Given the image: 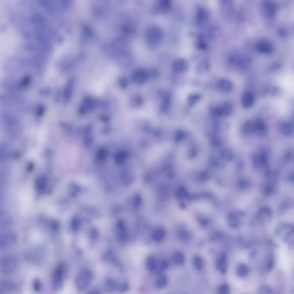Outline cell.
<instances>
[{
  "instance_id": "cell-10",
  "label": "cell",
  "mask_w": 294,
  "mask_h": 294,
  "mask_svg": "<svg viewBox=\"0 0 294 294\" xmlns=\"http://www.w3.org/2000/svg\"><path fill=\"white\" fill-rule=\"evenodd\" d=\"M117 238L121 242L125 241L127 237L126 229L123 221H120L118 224L116 229Z\"/></svg>"
},
{
  "instance_id": "cell-4",
  "label": "cell",
  "mask_w": 294,
  "mask_h": 294,
  "mask_svg": "<svg viewBox=\"0 0 294 294\" xmlns=\"http://www.w3.org/2000/svg\"><path fill=\"white\" fill-rule=\"evenodd\" d=\"M162 32L160 29L156 26L150 27L147 31V41L150 45L155 46L160 41L162 37Z\"/></svg>"
},
{
  "instance_id": "cell-7",
  "label": "cell",
  "mask_w": 294,
  "mask_h": 294,
  "mask_svg": "<svg viewBox=\"0 0 294 294\" xmlns=\"http://www.w3.org/2000/svg\"><path fill=\"white\" fill-rule=\"evenodd\" d=\"M17 288V285L12 281L4 280L0 282V291L1 293L14 291Z\"/></svg>"
},
{
  "instance_id": "cell-25",
  "label": "cell",
  "mask_w": 294,
  "mask_h": 294,
  "mask_svg": "<svg viewBox=\"0 0 294 294\" xmlns=\"http://www.w3.org/2000/svg\"><path fill=\"white\" fill-rule=\"evenodd\" d=\"M243 129L245 133H251L255 131L254 124L250 121H248L244 125Z\"/></svg>"
},
{
  "instance_id": "cell-44",
  "label": "cell",
  "mask_w": 294,
  "mask_h": 294,
  "mask_svg": "<svg viewBox=\"0 0 294 294\" xmlns=\"http://www.w3.org/2000/svg\"><path fill=\"white\" fill-rule=\"evenodd\" d=\"M90 237L92 239H96L98 236L97 231L95 230H92L90 233Z\"/></svg>"
},
{
  "instance_id": "cell-41",
  "label": "cell",
  "mask_w": 294,
  "mask_h": 294,
  "mask_svg": "<svg viewBox=\"0 0 294 294\" xmlns=\"http://www.w3.org/2000/svg\"><path fill=\"white\" fill-rule=\"evenodd\" d=\"M274 264V260L272 257L270 258L267 263V268L268 270H270L273 268Z\"/></svg>"
},
{
  "instance_id": "cell-37",
  "label": "cell",
  "mask_w": 294,
  "mask_h": 294,
  "mask_svg": "<svg viewBox=\"0 0 294 294\" xmlns=\"http://www.w3.org/2000/svg\"><path fill=\"white\" fill-rule=\"evenodd\" d=\"M124 156L123 153L119 152L115 156V160L117 163H120L123 160Z\"/></svg>"
},
{
  "instance_id": "cell-8",
  "label": "cell",
  "mask_w": 294,
  "mask_h": 294,
  "mask_svg": "<svg viewBox=\"0 0 294 294\" xmlns=\"http://www.w3.org/2000/svg\"><path fill=\"white\" fill-rule=\"evenodd\" d=\"M171 3L168 0H160L156 4L154 8L157 13H165L170 9Z\"/></svg>"
},
{
  "instance_id": "cell-35",
  "label": "cell",
  "mask_w": 294,
  "mask_h": 294,
  "mask_svg": "<svg viewBox=\"0 0 294 294\" xmlns=\"http://www.w3.org/2000/svg\"><path fill=\"white\" fill-rule=\"evenodd\" d=\"M229 288L226 284L222 285L219 289V292L221 294H228L229 293Z\"/></svg>"
},
{
  "instance_id": "cell-31",
  "label": "cell",
  "mask_w": 294,
  "mask_h": 294,
  "mask_svg": "<svg viewBox=\"0 0 294 294\" xmlns=\"http://www.w3.org/2000/svg\"><path fill=\"white\" fill-rule=\"evenodd\" d=\"M107 154V151L106 149L104 148H100L97 152V158L100 160H103L106 158Z\"/></svg>"
},
{
  "instance_id": "cell-47",
  "label": "cell",
  "mask_w": 294,
  "mask_h": 294,
  "mask_svg": "<svg viewBox=\"0 0 294 294\" xmlns=\"http://www.w3.org/2000/svg\"><path fill=\"white\" fill-rule=\"evenodd\" d=\"M33 165H32V164H30L28 166V170L29 171H30L32 170V168H33Z\"/></svg>"
},
{
  "instance_id": "cell-46",
  "label": "cell",
  "mask_w": 294,
  "mask_h": 294,
  "mask_svg": "<svg viewBox=\"0 0 294 294\" xmlns=\"http://www.w3.org/2000/svg\"><path fill=\"white\" fill-rule=\"evenodd\" d=\"M42 106H40L39 108L37 114L38 116H41L43 113L44 111V108Z\"/></svg>"
},
{
  "instance_id": "cell-18",
  "label": "cell",
  "mask_w": 294,
  "mask_h": 294,
  "mask_svg": "<svg viewBox=\"0 0 294 294\" xmlns=\"http://www.w3.org/2000/svg\"><path fill=\"white\" fill-rule=\"evenodd\" d=\"M219 88L221 91L229 92L232 89L233 85L232 83L229 80L224 79L221 80L219 84Z\"/></svg>"
},
{
  "instance_id": "cell-21",
  "label": "cell",
  "mask_w": 294,
  "mask_h": 294,
  "mask_svg": "<svg viewBox=\"0 0 294 294\" xmlns=\"http://www.w3.org/2000/svg\"><path fill=\"white\" fill-rule=\"evenodd\" d=\"M175 263L177 265H181L183 263L185 260V257L183 253L180 251L175 252L173 256Z\"/></svg>"
},
{
  "instance_id": "cell-17",
  "label": "cell",
  "mask_w": 294,
  "mask_h": 294,
  "mask_svg": "<svg viewBox=\"0 0 294 294\" xmlns=\"http://www.w3.org/2000/svg\"><path fill=\"white\" fill-rule=\"evenodd\" d=\"M220 115H228L232 112L233 108L232 105L229 103L224 104L219 107Z\"/></svg>"
},
{
  "instance_id": "cell-43",
  "label": "cell",
  "mask_w": 294,
  "mask_h": 294,
  "mask_svg": "<svg viewBox=\"0 0 294 294\" xmlns=\"http://www.w3.org/2000/svg\"><path fill=\"white\" fill-rule=\"evenodd\" d=\"M134 201L135 206L137 207H139L141 203V200L140 197L138 196H136Z\"/></svg>"
},
{
  "instance_id": "cell-45",
  "label": "cell",
  "mask_w": 294,
  "mask_h": 294,
  "mask_svg": "<svg viewBox=\"0 0 294 294\" xmlns=\"http://www.w3.org/2000/svg\"><path fill=\"white\" fill-rule=\"evenodd\" d=\"M120 84L121 86L123 88H125L127 86V82L125 79L124 78L121 79L120 81Z\"/></svg>"
},
{
  "instance_id": "cell-5",
  "label": "cell",
  "mask_w": 294,
  "mask_h": 294,
  "mask_svg": "<svg viewBox=\"0 0 294 294\" xmlns=\"http://www.w3.org/2000/svg\"><path fill=\"white\" fill-rule=\"evenodd\" d=\"M16 241L15 235L12 233L4 234L0 237V247L2 249L9 247L12 246Z\"/></svg>"
},
{
  "instance_id": "cell-15",
  "label": "cell",
  "mask_w": 294,
  "mask_h": 294,
  "mask_svg": "<svg viewBox=\"0 0 294 294\" xmlns=\"http://www.w3.org/2000/svg\"><path fill=\"white\" fill-rule=\"evenodd\" d=\"M147 75L144 70H139L136 71L133 75V80L136 82L141 83L144 82L146 78Z\"/></svg>"
},
{
  "instance_id": "cell-38",
  "label": "cell",
  "mask_w": 294,
  "mask_h": 294,
  "mask_svg": "<svg viewBox=\"0 0 294 294\" xmlns=\"http://www.w3.org/2000/svg\"><path fill=\"white\" fill-rule=\"evenodd\" d=\"M164 99L162 106V109L164 111L166 110L169 107L170 99L168 97Z\"/></svg>"
},
{
  "instance_id": "cell-20",
  "label": "cell",
  "mask_w": 294,
  "mask_h": 294,
  "mask_svg": "<svg viewBox=\"0 0 294 294\" xmlns=\"http://www.w3.org/2000/svg\"><path fill=\"white\" fill-rule=\"evenodd\" d=\"M146 266L148 270L150 271H154L156 267V264L155 260L153 257L150 256L146 260Z\"/></svg>"
},
{
  "instance_id": "cell-2",
  "label": "cell",
  "mask_w": 294,
  "mask_h": 294,
  "mask_svg": "<svg viewBox=\"0 0 294 294\" xmlns=\"http://www.w3.org/2000/svg\"><path fill=\"white\" fill-rule=\"evenodd\" d=\"M18 264V260L16 257L11 255L5 256L0 260V270L5 273H11L16 268Z\"/></svg>"
},
{
  "instance_id": "cell-39",
  "label": "cell",
  "mask_w": 294,
  "mask_h": 294,
  "mask_svg": "<svg viewBox=\"0 0 294 294\" xmlns=\"http://www.w3.org/2000/svg\"><path fill=\"white\" fill-rule=\"evenodd\" d=\"M169 262L166 260H162L160 264V268L162 270L167 269L169 266Z\"/></svg>"
},
{
  "instance_id": "cell-34",
  "label": "cell",
  "mask_w": 294,
  "mask_h": 294,
  "mask_svg": "<svg viewBox=\"0 0 294 294\" xmlns=\"http://www.w3.org/2000/svg\"><path fill=\"white\" fill-rule=\"evenodd\" d=\"M32 287L35 291H39L40 290L41 287L40 281L37 279H35L33 282Z\"/></svg>"
},
{
  "instance_id": "cell-24",
  "label": "cell",
  "mask_w": 294,
  "mask_h": 294,
  "mask_svg": "<svg viewBox=\"0 0 294 294\" xmlns=\"http://www.w3.org/2000/svg\"><path fill=\"white\" fill-rule=\"evenodd\" d=\"M105 289L108 291H113L117 287V286L115 281L111 279H108L105 282Z\"/></svg>"
},
{
  "instance_id": "cell-11",
  "label": "cell",
  "mask_w": 294,
  "mask_h": 294,
  "mask_svg": "<svg viewBox=\"0 0 294 294\" xmlns=\"http://www.w3.org/2000/svg\"><path fill=\"white\" fill-rule=\"evenodd\" d=\"M254 102L253 95L249 92H246L243 95L241 98V104L245 108H249L254 105Z\"/></svg>"
},
{
  "instance_id": "cell-32",
  "label": "cell",
  "mask_w": 294,
  "mask_h": 294,
  "mask_svg": "<svg viewBox=\"0 0 294 294\" xmlns=\"http://www.w3.org/2000/svg\"><path fill=\"white\" fill-rule=\"evenodd\" d=\"M200 96L197 94H193L188 98V102L189 104L192 105L197 102L200 98Z\"/></svg>"
},
{
  "instance_id": "cell-6",
  "label": "cell",
  "mask_w": 294,
  "mask_h": 294,
  "mask_svg": "<svg viewBox=\"0 0 294 294\" xmlns=\"http://www.w3.org/2000/svg\"><path fill=\"white\" fill-rule=\"evenodd\" d=\"M256 47L258 51L264 54L270 53L273 50V47L271 43L265 40H261L258 42Z\"/></svg>"
},
{
  "instance_id": "cell-16",
  "label": "cell",
  "mask_w": 294,
  "mask_h": 294,
  "mask_svg": "<svg viewBox=\"0 0 294 294\" xmlns=\"http://www.w3.org/2000/svg\"><path fill=\"white\" fill-rule=\"evenodd\" d=\"M47 183L46 179L43 176H39L36 179L35 182V187L36 189L41 192L45 189Z\"/></svg>"
},
{
  "instance_id": "cell-30",
  "label": "cell",
  "mask_w": 294,
  "mask_h": 294,
  "mask_svg": "<svg viewBox=\"0 0 294 294\" xmlns=\"http://www.w3.org/2000/svg\"><path fill=\"white\" fill-rule=\"evenodd\" d=\"M253 163L256 168H260L264 167L260 155H255L252 159Z\"/></svg>"
},
{
  "instance_id": "cell-9",
  "label": "cell",
  "mask_w": 294,
  "mask_h": 294,
  "mask_svg": "<svg viewBox=\"0 0 294 294\" xmlns=\"http://www.w3.org/2000/svg\"><path fill=\"white\" fill-rule=\"evenodd\" d=\"M216 266L218 270L222 273H225L227 270V257L224 253H222L219 256L216 263Z\"/></svg>"
},
{
  "instance_id": "cell-33",
  "label": "cell",
  "mask_w": 294,
  "mask_h": 294,
  "mask_svg": "<svg viewBox=\"0 0 294 294\" xmlns=\"http://www.w3.org/2000/svg\"><path fill=\"white\" fill-rule=\"evenodd\" d=\"M208 68V63L206 61H203L199 64L198 69L199 72L202 73L206 71Z\"/></svg>"
},
{
  "instance_id": "cell-36",
  "label": "cell",
  "mask_w": 294,
  "mask_h": 294,
  "mask_svg": "<svg viewBox=\"0 0 294 294\" xmlns=\"http://www.w3.org/2000/svg\"><path fill=\"white\" fill-rule=\"evenodd\" d=\"M210 113L214 116H219L220 115L219 107H213L210 109Z\"/></svg>"
},
{
  "instance_id": "cell-22",
  "label": "cell",
  "mask_w": 294,
  "mask_h": 294,
  "mask_svg": "<svg viewBox=\"0 0 294 294\" xmlns=\"http://www.w3.org/2000/svg\"><path fill=\"white\" fill-rule=\"evenodd\" d=\"M255 131L259 133H264L266 130L265 125L261 119L257 120L254 123Z\"/></svg>"
},
{
  "instance_id": "cell-42",
  "label": "cell",
  "mask_w": 294,
  "mask_h": 294,
  "mask_svg": "<svg viewBox=\"0 0 294 294\" xmlns=\"http://www.w3.org/2000/svg\"><path fill=\"white\" fill-rule=\"evenodd\" d=\"M133 104L136 105H140L142 102V98L140 97H137L133 99Z\"/></svg>"
},
{
  "instance_id": "cell-12",
  "label": "cell",
  "mask_w": 294,
  "mask_h": 294,
  "mask_svg": "<svg viewBox=\"0 0 294 294\" xmlns=\"http://www.w3.org/2000/svg\"><path fill=\"white\" fill-rule=\"evenodd\" d=\"M188 67L187 61L182 59H178L174 62L173 64L174 70L176 72L181 73L184 72Z\"/></svg>"
},
{
  "instance_id": "cell-28",
  "label": "cell",
  "mask_w": 294,
  "mask_h": 294,
  "mask_svg": "<svg viewBox=\"0 0 294 294\" xmlns=\"http://www.w3.org/2000/svg\"><path fill=\"white\" fill-rule=\"evenodd\" d=\"M248 268L245 265L241 264L237 268V272L238 276L241 277L245 276L248 272Z\"/></svg>"
},
{
  "instance_id": "cell-26",
  "label": "cell",
  "mask_w": 294,
  "mask_h": 294,
  "mask_svg": "<svg viewBox=\"0 0 294 294\" xmlns=\"http://www.w3.org/2000/svg\"><path fill=\"white\" fill-rule=\"evenodd\" d=\"M167 282V279L166 276L162 275L158 278L156 282V286L158 288H162L164 287Z\"/></svg>"
},
{
  "instance_id": "cell-14",
  "label": "cell",
  "mask_w": 294,
  "mask_h": 294,
  "mask_svg": "<svg viewBox=\"0 0 294 294\" xmlns=\"http://www.w3.org/2000/svg\"><path fill=\"white\" fill-rule=\"evenodd\" d=\"M231 62L234 65L239 67H245L248 62L247 58L242 56H234L231 59Z\"/></svg>"
},
{
  "instance_id": "cell-1",
  "label": "cell",
  "mask_w": 294,
  "mask_h": 294,
  "mask_svg": "<svg viewBox=\"0 0 294 294\" xmlns=\"http://www.w3.org/2000/svg\"><path fill=\"white\" fill-rule=\"evenodd\" d=\"M92 278V272L88 270H83L79 272L76 276L75 284L77 289L82 290L89 284Z\"/></svg>"
},
{
  "instance_id": "cell-13",
  "label": "cell",
  "mask_w": 294,
  "mask_h": 294,
  "mask_svg": "<svg viewBox=\"0 0 294 294\" xmlns=\"http://www.w3.org/2000/svg\"><path fill=\"white\" fill-rule=\"evenodd\" d=\"M263 5L264 11L268 15L272 16L274 14L276 7L274 3L270 1H266L263 3Z\"/></svg>"
},
{
  "instance_id": "cell-40",
  "label": "cell",
  "mask_w": 294,
  "mask_h": 294,
  "mask_svg": "<svg viewBox=\"0 0 294 294\" xmlns=\"http://www.w3.org/2000/svg\"><path fill=\"white\" fill-rule=\"evenodd\" d=\"M128 288V284L126 283H124L117 286V289L119 291L123 292L127 290Z\"/></svg>"
},
{
  "instance_id": "cell-23",
  "label": "cell",
  "mask_w": 294,
  "mask_h": 294,
  "mask_svg": "<svg viewBox=\"0 0 294 294\" xmlns=\"http://www.w3.org/2000/svg\"><path fill=\"white\" fill-rule=\"evenodd\" d=\"M197 20L199 22L205 21L207 19L208 13L205 9L202 8L199 9L198 11L197 15Z\"/></svg>"
},
{
  "instance_id": "cell-27",
  "label": "cell",
  "mask_w": 294,
  "mask_h": 294,
  "mask_svg": "<svg viewBox=\"0 0 294 294\" xmlns=\"http://www.w3.org/2000/svg\"><path fill=\"white\" fill-rule=\"evenodd\" d=\"M281 130L283 134L286 135H290L292 132V128L289 124L285 123L281 127Z\"/></svg>"
},
{
  "instance_id": "cell-29",
  "label": "cell",
  "mask_w": 294,
  "mask_h": 294,
  "mask_svg": "<svg viewBox=\"0 0 294 294\" xmlns=\"http://www.w3.org/2000/svg\"><path fill=\"white\" fill-rule=\"evenodd\" d=\"M193 263L194 268L197 270H200L203 266V261L201 258L198 256L194 257L193 260Z\"/></svg>"
},
{
  "instance_id": "cell-3",
  "label": "cell",
  "mask_w": 294,
  "mask_h": 294,
  "mask_svg": "<svg viewBox=\"0 0 294 294\" xmlns=\"http://www.w3.org/2000/svg\"><path fill=\"white\" fill-rule=\"evenodd\" d=\"M65 268L62 263L58 265L55 268L53 275V286L54 290L58 291L63 287Z\"/></svg>"
},
{
  "instance_id": "cell-19",
  "label": "cell",
  "mask_w": 294,
  "mask_h": 294,
  "mask_svg": "<svg viewBox=\"0 0 294 294\" xmlns=\"http://www.w3.org/2000/svg\"><path fill=\"white\" fill-rule=\"evenodd\" d=\"M165 234V231L161 228L156 229L154 232L152 237L154 240L156 242H160L164 238Z\"/></svg>"
}]
</instances>
